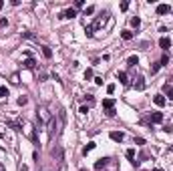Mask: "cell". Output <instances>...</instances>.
I'll use <instances>...</instances> for the list:
<instances>
[{"instance_id":"obj_19","label":"cell","mask_w":173,"mask_h":171,"mask_svg":"<svg viewBox=\"0 0 173 171\" xmlns=\"http://www.w3.org/2000/svg\"><path fill=\"white\" fill-rule=\"evenodd\" d=\"M125 155H127V159H129L131 163L135 161V149H127V151H125Z\"/></svg>"},{"instance_id":"obj_39","label":"cell","mask_w":173,"mask_h":171,"mask_svg":"<svg viewBox=\"0 0 173 171\" xmlns=\"http://www.w3.org/2000/svg\"><path fill=\"white\" fill-rule=\"evenodd\" d=\"M171 151H173V145H171Z\"/></svg>"},{"instance_id":"obj_9","label":"cell","mask_w":173,"mask_h":171,"mask_svg":"<svg viewBox=\"0 0 173 171\" xmlns=\"http://www.w3.org/2000/svg\"><path fill=\"white\" fill-rule=\"evenodd\" d=\"M103 107H105L107 111L115 109V99H103Z\"/></svg>"},{"instance_id":"obj_2","label":"cell","mask_w":173,"mask_h":171,"mask_svg":"<svg viewBox=\"0 0 173 171\" xmlns=\"http://www.w3.org/2000/svg\"><path fill=\"white\" fill-rule=\"evenodd\" d=\"M171 12V6L169 4H157V14L163 16V14H169Z\"/></svg>"},{"instance_id":"obj_32","label":"cell","mask_w":173,"mask_h":171,"mask_svg":"<svg viewBox=\"0 0 173 171\" xmlns=\"http://www.w3.org/2000/svg\"><path fill=\"white\" fill-rule=\"evenodd\" d=\"M135 143H137V145H145V139H141V137H137V139H135Z\"/></svg>"},{"instance_id":"obj_5","label":"cell","mask_w":173,"mask_h":171,"mask_svg":"<svg viewBox=\"0 0 173 171\" xmlns=\"http://www.w3.org/2000/svg\"><path fill=\"white\" fill-rule=\"evenodd\" d=\"M117 79H119L121 85H129V77H127L125 71H119V73H117Z\"/></svg>"},{"instance_id":"obj_8","label":"cell","mask_w":173,"mask_h":171,"mask_svg":"<svg viewBox=\"0 0 173 171\" xmlns=\"http://www.w3.org/2000/svg\"><path fill=\"white\" fill-rule=\"evenodd\" d=\"M22 67H24V69H28V71H32V69L36 67V60H34V58H26V60L22 62Z\"/></svg>"},{"instance_id":"obj_13","label":"cell","mask_w":173,"mask_h":171,"mask_svg":"<svg viewBox=\"0 0 173 171\" xmlns=\"http://www.w3.org/2000/svg\"><path fill=\"white\" fill-rule=\"evenodd\" d=\"M163 93L167 95V99H169V101H173V87L171 85H163Z\"/></svg>"},{"instance_id":"obj_23","label":"cell","mask_w":173,"mask_h":171,"mask_svg":"<svg viewBox=\"0 0 173 171\" xmlns=\"http://www.w3.org/2000/svg\"><path fill=\"white\" fill-rule=\"evenodd\" d=\"M16 103H18L20 107H24V105L28 103V99H26V97H18V101H16Z\"/></svg>"},{"instance_id":"obj_6","label":"cell","mask_w":173,"mask_h":171,"mask_svg":"<svg viewBox=\"0 0 173 171\" xmlns=\"http://www.w3.org/2000/svg\"><path fill=\"white\" fill-rule=\"evenodd\" d=\"M149 121H151V123H161V121H163V113H157V111L151 113V115H149Z\"/></svg>"},{"instance_id":"obj_38","label":"cell","mask_w":173,"mask_h":171,"mask_svg":"<svg viewBox=\"0 0 173 171\" xmlns=\"http://www.w3.org/2000/svg\"><path fill=\"white\" fill-rule=\"evenodd\" d=\"M2 6H4V2H2V0H0V8H2Z\"/></svg>"},{"instance_id":"obj_29","label":"cell","mask_w":173,"mask_h":171,"mask_svg":"<svg viewBox=\"0 0 173 171\" xmlns=\"http://www.w3.org/2000/svg\"><path fill=\"white\" fill-rule=\"evenodd\" d=\"M93 12H95V6H89V8L85 10V16H86V14H93Z\"/></svg>"},{"instance_id":"obj_1","label":"cell","mask_w":173,"mask_h":171,"mask_svg":"<svg viewBox=\"0 0 173 171\" xmlns=\"http://www.w3.org/2000/svg\"><path fill=\"white\" fill-rule=\"evenodd\" d=\"M105 22H107V14H101V16H97V18H95V22H93L91 26H86V28H85L86 36H93V34H95V30H99V28H101Z\"/></svg>"},{"instance_id":"obj_35","label":"cell","mask_w":173,"mask_h":171,"mask_svg":"<svg viewBox=\"0 0 173 171\" xmlns=\"http://www.w3.org/2000/svg\"><path fill=\"white\" fill-rule=\"evenodd\" d=\"M115 113H117V111H115V109H111V111H107V117H115Z\"/></svg>"},{"instance_id":"obj_27","label":"cell","mask_w":173,"mask_h":171,"mask_svg":"<svg viewBox=\"0 0 173 171\" xmlns=\"http://www.w3.org/2000/svg\"><path fill=\"white\" fill-rule=\"evenodd\" d=\"M91 77H93V69H86V71H85V79L89 81Z\"/></svg>"},{"instance_id":"obj_31","label":"cell","mask_w":173,"mask_h":171,"mask_svg":"<svg viewBox=\"0 0 173 171\" xmlns=\"http://www.w3.org/2000/svg\"><path fill=\"white\" fill-rule=\"evenodd\" d=\"M22 36H24V38H34V34H32V32H22Z\"/></svg>"},{"instance_id":"obj_7","label":"cell","mask_w":173,"mask_h":171,"mask_svg":"<svg viewBox=\"0 0 173 171\" xmlns=\"http://www.w3.org/2000/svg\"><path fill=\"white\" fill-rule=\"evenodd\" d=\"M109 137H111L113 141H119V143H121V141L125 139V135H123L121 131H111V135H109Z\"/></svg>"},{"instance_id":"obj_20","label":"cell","mask_w":173,"mask_h":171,"mask_svg":"<svg viewBox=\"0 0 173 171\" xmlns=\"http://www.w3.org/2000/svg\"><path fill=\"white\" fill-rule=\"evenodd\" d=\"M131 26H133V28H139V26H141V18H139V16L131 18Z\"/></svg>"},{"instance_id":"obj_4","label":"cell","mask_w":173,"mask_h":171,"mask_svg":"<svg viewBox=\"0 0 173 171\" xmlns=\"http://www.w3.org/2000/svg\"><path fill=\"white\" fill-rule=\"evenodd\" d=\"M159 46H161V48L167 52V48L171 46V41H169V36H161V38H159Z\"/></svg>"},{"instance_id":"obj_18","label":"cell","mask_w":173,"mask_h":171,"mask_svg":"<svg viewBox=\"0 0 173 171\" xmlns=\"http://www.w3.org/2000/svg\"><path fill=\"white\" fill-rule=\"evenodd\" d=\"M121 38H123V41H131V38H133V32H131V30H123V32H121Z\"/></svg>"},{"instance_id":"obj_28","label":"cell","mask_w":173,"mask_h":171,"mask_svg":"<svg viewBox=\"0 0 173 171\" xmlns=\"http://www.w3.org/2000/svg\"><path fill=\"white\" fill-rule=\"evenodd\" d=\"M107 93L113 95V93H115V85H107Z\"/></svg>"},{"instance_id":"obj_36","label":"cell","mask_w":173,"mask_h":171,"mask_svg":"<svg viewBox=\"0 0 173 171\" xmlns=\"http://www.w3.org/2000/svg\"><path fill=\"white\" fill-rule=\"evenodd\" d=\"M18 171H28V167H26V165H22V167H20Z\"/></svg>"},{"instance_id":"obj_21","label":"cell","mask_w":173,"mask_h":171,"mask_svg":"<svg viewBox=\"0 0 173 171\" xmlns=\"http://www.w3.org/2000/svg\"><path fill=\"white\" fill-rule=\"evenodd\" d=\"M93 149H95V143H93V141H89V143L85 145V149H83V153L86 155V153H89V151H93Z\"/></svg>"},{"instance_id":"obj_33","label":"cell","mask_w":173,"mask_h":171,"mask_svg":"<svg viewBox=\"0 0 173 171\" xmlns=\"http://www.w3.org/2000/svg\"><path fill=\"white\" fill-rule=\"evenodd\" d=\"M79 113H81V115H86V113H89V107H81V111H79Z\"/></svg>"},{"instance_id":"obj_12","label":"cell","mask_w":173,"mask_h":171,"mask_svg":"<svg viewBox=\"0 0 173 171\" xmlns=\"http://www.w3.org/2000/svg\"><path fill=\"white\" fill-rule=\"evenodd\" d=\"M54 129H56V121H54V117H50V121H48V135L50 137L54 135Z\"/></svg>"},{"instance_id":"obj_14","label":"cell","mask_w":173,"mask_h":171,"mask_svg":"<svg viewBox=\"0 0 173 171\" xmlns=\"http://www.w3.org/2000/svg\"><path fill=\"white\" fill-rule=\"evenodd\" d=\"M127 65H129V67H135V65H139V56H137V54L129 56V58H127Z\"/></svg>"},{"instance_id":"obj_10","label":"cell","mask_w":173,"mask_h":171,"mask_svg":"<svg viewBox=\"0 0 173 171\" xmlns=\"http://www.w3.org/2000/svg\"><path fill=\"white\" fill-rule=\"evenodd\" d=\"M153 103H155L157 107H163V105H165V97H163V95H155V97H153Z\"/></svg>"},{"instance_id":"obj_26","label":"cell","mask_w":173,"mask_h":171,"mask_svg":"<svg viewBox=\"0 0 173 171\" xmlns=\"http://www.w3.org/2000/svg\"><path fill=\"white\" fill-rule=\"evenodd\" d=\"M159 69H161V65H159V62H155V65H153V67H151V73H153V75H155V73H157V71H159Z\"/></svg>"},{"instance_id":"obj_30","label":"cell","mask_w":173,"mask_h":171,"mask_svg":"<svg viewBox=\"0 0 173 171\" xmlns=\"http://www.w3.org/2000/svg\"><path fill=\"white\" fill-rule=\"evenodd\" d=\"M127 8H129V2H121V10H123V12H125V10H127Z\"/></svg>"},{"instance_id":"obj_37","label":"cell","mask_w":173,"mask_h":171,"mask_svg":"<svg viewBox=\"0 0 173 171\" xmlns=\"http://www.w3.org/2000/svg\"><path fill=\"white\" fill-rule=\"evenodd\" d=\"M151 171H161V169H159V167H155V169H151Z\"/></svg>"},{"instance_id":"obj_25","label":"cell","mask_w":173,"mask_h":171,"mask_svg":"<svg viewBox=\"0 0 173 171\" xmlns=\"http://www.w3.org/2000/svg\"><path fill=\"white\" fill-rule=\"evenodd\" d=\"M83 6H85V0H77V2H75V10H77V8H83Z\"/></svg>"},{"instance_id":"obj_17","label":"cell","mask_w":173,"mask_h":171,"mask_svg":"<svg viewBox=\"0 0 173 171\" xmlns=\"http://www.w3.org/2000/svg\"><path fill=\"white\" fill-rule=\"evenodd\" d=\"M159 65H161V67H167V65H169V54H167V52H163V56H161Z\"/></svg>"},{"instance_id":"obj_22","label":"cell","mask_w":173,"mask_h":171,"mask_svg":"<svg viewBox=\"0 0 173 171\" xmlns=\"http://www.w3.org/2000/svg\"><path fill=\"white\" fill-rule=\"evenodd\" d=\"M43 54L46 56V58H50V56H52V50H50L48 46H43Z\"/></svg>"},{"instance_id":"obj_15","label":"cell","mask_w":173,"mask_h":171,"mask_svg":"<svg viewBox=\"0 0 173 171\" xmlns=\"http://www.w3.org/2000/svg\"><path fill=\"white\" fill-rule=\"evenodd\" d=\"M135 89H137V91H143V89H145V79H143V77H139V79H137Z\"/></svg>"},{"instance_id":"obj_34","label":"cell","mask_w":173,"mask_h":171,"mask_svg":"<svg viewBox=\"0 0 173 171\" xmlns=\"http://www.w3.org/2000/svg\"><path fill=\"white\" fill-rule=\"evenodd\" d=\"M12 83H14V85H18V83H20V81H18V75H12Z\"/></svg>"},{"instance_id":"obj_16","label":"cell","mask_w":173,"mask_h":171,"mask_svg":"<svg viewBox=\"0 0 173 171\" xmlns=\"http://www.w3.org/2000/svg\"><path fill=\"white\" fill-rule=\"evenodd\" d=\"M6 125L10 129H14V131H22V125L20 123H14V121H6Z\"/></svg>"},{"instance_id":"obj_24","label":"cell","mask_w":173,"mask_h":171,"mask_svg":"<svg viewBox=\"0 0 173 171\" xmlns=\"http://www.w3.org/2000/svg\"><path fill=\"white\" fill-rule=\"evenodd\" d=\"M0 97H8V89L0 85Z\"/></svg>"},{"instance_id":"obj_3","label":"cell","mask_w":173,"mask_h":171,"mask_svg":"<svg viewBox=\"0 0 173 171\" xmlns=\"http://www.w3.org/2000/svg\"><path fill=\"white\" fill-rule=\"evenodd\" d=\"M75 16H77V10H75V8H67V10L60 12L58 18H75Z\"/></svg>"},{"instance_id":"obj_11","label":"cell","mask_w":173,"mask_h":171,"mask_svg":"<svg viewBox=\"0 0 173 171\" xmlns=\"http://www.w3.org/2000/svg\"><path fill=\"white\" fill-rule=\"evenodd\" d=\"M107 163H109V157H105V159H99V161L95 163V169H97V171H101L103 167H105V165H107Z\"/></svg>"}]
</instances>
